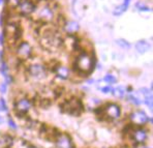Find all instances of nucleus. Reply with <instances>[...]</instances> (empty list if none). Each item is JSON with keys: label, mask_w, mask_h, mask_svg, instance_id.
I'll return each instance as SVG.
<instances>
[{"label": "nucleus", "mask_w": 153, "mask_h": 148, "mask_svg": "<svg viewBox=\"0 0 153 148\" xmlns=\"http://www.w3.org/2000/svg\"><path fill=\"white\" fill-rule=\"evenodd\" d=\"M94 66H95V58L85 51L84 52L82 51L79 54L74 62L75 69L82 75H89L94 69Z\"/></svg>", "instance_id": "obj_1"}, {"label": "nucleus", "mask_w": 153, "mask_h": 148, "mask_svg": "<svg viewBox=\"0 0 153 148\" xmlns=\"http://www.w3.org/2000/svg\"><path fill=\"white\" fill-rule=\"evenodd\" d=\"M40 44L46 49L54 50V49L59 48L63 44V39H61L59 33L56 32V30H54L53 28H48L42 32Z\"/></svg>", "instance_id": "obj_2"}, {"label": "nucleus", "mask_w": 153, "mask_h": 148, "mask_svg": "<svg viewBox=\"0 0 153 148\" xmlns=\"http://www.w3.org/2000/svg\"><path fill=\"white\" fill-rule=\"evenodd\" d=\"M61 109L65 113L78 116L84 111V105L82 104V102L80 100L73 98V100H65L63 104L61 105Z\"/></svg>", "instance_id": "obj_3"}, {"label": "nucleus", "mask_w": 153, "mask_h": 148, "mask_svg": "<svg viewBox=\"0 0 153 148\" xmlns=\"http://www.w3.org/2000/svg\"><path fill=\"white\" fill-rule=\"evenodd\" d=\"M33 13H35V18L42 23H48L54 19V10L48 4H44L39 7L36 6V10Z\"/></svg>", "instance_id": "obj_4"}, {"label": "nucleus", "mask_w": 153, "mask_h": 148, "mask_svg": "<svg viewBox=\"0 0 153 148\" xmlns=\"http://www.w3.org/2000/svg\"><path fill=\"white\" fill-rule=\"evenodd\" d=\"M15 49L16 55L19 60H26L32 55V47L28 42H19Z\"/></svg>", "instance_id": "obj_5"}, {"label": "nucleus", "mask_w": 153, "mask_h": 148, "mask_svg": "<svg viewBox=\"0 0 153 148\" xmlns=\"http://www.w3.org/2000/svg\"><path fill=\"white\" fill-rule=\"evenodd\" d=\"M36 6L32 0H22L16 8L21 16H30L36 10Z\"/></svg>", "instance_id": "obj_6"}, {"label": "nucleus", "mask_w": 153, "mask_h": 148, "mask_svg": "<svg viewBox=\"0 0 153 148\" xmlns=\"http://www.w3.org/2000/svg\"><path fill=\"white\" fill-rule=\"evenodd\" d=\"M28 73L30 75V77H32L35 80H42L44 78H46L47 76V68L44 65L39 63H34L31 64L28 67Z\"/></svg>", "instance_id": "obj_7"}, {"label": "nucleus", "mask_w": 153, "mask_h": 148, "mask_svg": "<svg viewBox=\"0 0 153 148\" xmlns=\"http://www.w3.org/2000/svg\"><path fill=\"white\" fill-rule=\"evenodd\" d=\"M31 107V103L28 98H21L15 104V111L16 114L19 116L20 118L24 117L27 113H28L29 109Z\"/></svg>", "instance_id": "obj_8"}, {"label": "nucleus", "mask_w": 153, "mask_h": 148, "mask_svg": "<svg viewBox=\"0 0 153 148\" xmlns=\"http://www.w3.org/2000/svg\"><path fill=\"white\" fill-rule=\"evenodd\" d=\"M105 111V116L110 119H118L121 115V109L115 103H109L103 109Z\"/></svg>", "instance_id": "obj_9"}, {"label": "nucleus", "mask_w": 153, "mask_h": 148, "mask_svg": "<svg viewBox=\"0 0 153 148\" xmlns=\"http://www.w3.org/2000/svg\"><path fill=\"white\" fill-rule=\"evenodd\" d=\"M129 118L131 120V122L136 125H143L149 120L148 116L146 115V113L144 111H134V113L130 114Z\"/></svg>", "instance_id": "obj_10"}, {"label": "nucleus", "mask_w": 153, "mask_h": 148, "mask_svg": "<svg viewBox=\"0 0 153 148\" xmlns=\"http://www.w3.org/2000/svg\"><path fill=\"white\" fill-rule=\"evenodd\" d=\"M58 148H74V144L71 142V139L69 138L68 135L60 134L58 138L56 139Z\"/></svg>", "instance_id": "obj_11"}, {"label": "nucleus", "mask_w": 153, "mask_h": 148, "mask_svg": "<svg viewBox=\"0 0 153 148\" xmlns=\"http://www.w3.org/2000/svg\"><path fill=\"white\" fill-rule=\"evenodd\" d=\"M53 71H55L56 75H57V77L60 78V79H62V80L68 79V77H69V69L67 68V67L57 64V65L54 67Z\"/></svg>", "instance_id": "obj_12"}, {"label": "nucleus", "mask_w": 153, "mask_h": 148, "mask_svg": "<svg viewBox=\"0 0 153 148\" xmlns=\"http://www.w3.org/2000/svg\"><path fill=\"white\" fill-rule=\"evenodd\" d=\"M132 139H134L137 143H143L144 141L147 139V132L143 129H134V131L132 132Z\"/></svg>", "instance_id": "obj_13"}, {"label": "nucleus", "mask_w": 153, "mask_h": 148, "mask_svg": "<svg viewBox=\"0 0 153 148\" xmlns=\"http://www.w3.org/2000/svg\"><path fill=\"white\" fill-rule=\"evenodd\" d=\"M150 44L147 42V40H145V39H141V40H139L138 42L136 44V49H137V51H138L140 54H145V53H147L148 51L150 50Z\"/></svg>", "instance_id": "obj_14"}, {"label": "nucleus", "mask_w": 153, "mask_h": 148, "mask_svg": "<svg viewBox=\"0 0 153 148\" xmlns=\"http://www.w3.org/2000/svg\"><path fill=\"white\" fill-rule=\"evenodd\" d=\"M63 27H64V30L66 31L67 34H73V33H76V31L79 30V28H80L79 24L75 21L66 22Z\"/></svg>", "instance_id": "obj_15"}, {"label": "nucleus", "mask_w": 153, "mask_h": 148, "mask_svg": "<svg viewBox=\"0 0 153 148\" xmlns=\"http://www.w3.org/2000/svg\"><path fill=\"white\" fill-rule=\"evenodd\" d=\"M129 3H130V0H124V2H123V3L121 4V5H119L118 7H116V10H114L113 13H114L115 16H120V15H122V13L127 10V7H128V5H129Z\"/></svg>", "instance_id": "obj_16"}, {"label": "nucleus", "mask_w": 153, "mask_h": 148, "mask_svg": "<svg viewBox=\"0 0 153 148\" xmlns=\"http://www.w3.org/2000/svg\"><path fill=\"white\" fill-rule=\"evenodd\" d=\"M111 92H113V94H114L115 96H116V97L122 98V97H124L125 93H126V90H125L124 87L119 86V87H116L115 89H112Z\"/></svg>", "instance_id": "obj_17"}, {"label": "nucleus", "mask_w": 153, "mask_h": 148, "mask_svg": "<svg viewBox=\"0 0 153 148\" xmlns=\"http://www.w3.org/2000/svg\"><path fill=\"white\" fill-rule=\"evenodd\" d=\"M128 100H129L131 104L136 105V106H140V105L143 104V100H141L140 98L134 96V94H131V93L128 94Z\"/></svg>", "instance_id": "obj_18"}, {"label": "nucleus", "mask_w": 153, "mask_h": 148, "mask_svg": "<svg viewBox=\"0 0 153 148\" xmlns=\"http://www.w3.org/2000/svg\"><path fill=\"white\" fill-rule=\"evenodd\" d=\"M116 44L118 45L119 47H121V48H123V49H129V48H130L129 42H127L126 40L123 39H117V40H116Z\"/></svg>", "instance_id": "obj_19"}, {"label": "nucleus", "mask_w": 153, "mask_h": 148, "mask_svg": "<svg viewBox=\"0 0 153 148\" xmlns=\"http://www.w3.org/2000/svg\"><path fill=\"white\" fill-rule=\"evenodd\" d=\"M0 73L2 74L3 77H5V76L8 75V66H7V64H6L5 61L1 62V65H0Z\"/></svg>", "instance_id": "obj_20"}, {"label": "nucleus", "mask_w": 153, "mask_h": 148, "mask_svg": "<svg viewBox=\"0 0 153 148\" xmlns=\"http://www.w3.org/2000/svg\"><path fill=\"white\" fill-rule=\"evenodd\" d=\"M103 80H105V82H107L108 84H114V83H116V81H117L116 77L113 75H110V74L105 76Z\"/></svg>", "instance_id": "obj_21"}, {"label": "nucleus", "mask_w": 153, "mask_h": 148, "mask_svg": "<svg viewBox=\"0 0 153 148\" xmlns=\"http://www.w3.org/2000/svg\"><path fill=\"white\" fill-rule=\"evenodd\" d=\"M22 0H7V3L12 8H16L18 5H19V3Z\"/></svg>", "instance_id": "obj_22"}, {"label": "nucleus", "mask_w": 153, "mask_h": 148, "mask_svg": "<svg viewBox=\"0 0 153 148\" xmlns=\"http://www.w3.org/2000/svg\"><path fill=\"white\" fill-rule=\"evenodd\" d=\"M137 7H138L139 10H141V12H150V10H151V8L144 5L143 3H138L137 4Z\"/></svg>", "instance_id": "obj_23"}, {"label": "nucleus", "mask_w": 153, "mask_h": 148, "mask_svg": "<svg viewBox=\"0 0 153 148\" xmlns=\"http://www.w3.org/2000/svg\"><path fill=\"white\" fill-rule=\"evenodd\" d=\"M0 110L1 111H7V106L3 98H0Z\"/></svg>", "instance_id": "obj_24"}, {"label": "nucleus", "mask_w": 153, "mask_h": 148, "mask_svg": "<svg viewBox=\"0 0 153 148\" xmlns=\"http://www.w3.org/2000/svg\"><path fill=\"white\" fill-rule=\"evenodd\" d=\"M8 125H10L13 129H17V124L15 123V121L13 120L12 117H8Z\"/></svg>", "instance_id": "obj_25"}, {"label": "nucleus", "mask_w": 153, "mask_h": 148, "mask_svg": "<svg viewBox=\"0 0 153 148\" xmlns=\"http://www.w3.org/2000/svg\"><path fill=\"white\" fill-rule=\"evenodd\" d=\"M6 89H7V84L5 82L0 84V92L1 93H5L6 92Z\"/></svg>", "instance_id": "obj_26"}, {"label": "nucleus", "mask_w": 153, "mask_h": 148, "mask_svg": "<svg viewBox=\"0 0 153 148\" xmlns=\"http://www.w3.org/2000/svg\"><path fill=\"white\" fill-rule=\"evenodd\" d=\"M102 91L103 93H109V92H111V91H112V88H111V86H105V87H102Z\"/></svg>", "instance_id": "obj_27"}, {"label": "nucleus", "mask_w": 153, "mask_h": 148, "mask_svg": "<svg viewBox=\"0 0 153 148\" xmlns=\"http://www.w3.org/2000/svg\"><path fill=\"white\" fill-rule=\"evenodd\" d=\"M2 2H3V0H0V4H1V3H2Z\"/></svg>", "instance_id": "obj_28"}]
</instances>
